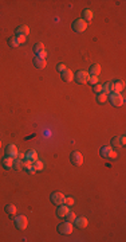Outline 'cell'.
<instances>
[{
  "mask_svg": "<svg viewBox=\"0 0 126 242\" xmlns=\"http://www.w3.org/2000/svg\"><path fill=\"white\" fill-rule=\"evenodd\" d=\"M34 51H35V54H36V56H40V58H44V59H46V56H47V50H46V47H44L43 43H36V44H35Z\"/></svg>",
  "mask_w": 126,
  "mask_h": 242,
  "instance_id": "obj_6",
  "label": "cell"
},
{
  "mask_svg": "<svg viewBox=\"0 0 126 242\" xmlns=\"http://www.w3.org/2000/svg\"><path fill=\"white\" fill-rule=\"evenodd\" d=\"M125 143H126L125 136H115L113 139V145H115V147H124Z\"/></svg>",
  "mask_w": 126,
  "mask_h": 242,
  "instance_id": "obj_16",
  "label": "cell"
},
{
  "mask_svg": "<svg viewBox=\"0 0 126 242\" xmlns=\"http://www.w3.org/2000/svg\"><path fill=\"white\" fill-rule=\"evenodd\" d=\"M14 168L17 169V171H24V161L22 160H14Z\"/></svg>",
  "mask_w": 126,
  "mask_h": 242,
  "instance_id": "obj_22",
  "label": "cell"
},
{
  "mask_svg": "<svg viewBox=\"0 0 126 242\" xmlns=\"http://www.w3.org/2000/svg\"><path fill=\"white\" fill-rule=\"evenodd\" d=\"M27 218L24 215H19V217L15 218V226H16V229L19 230H24L27 227Z\"/></svg>",
  "mask_w": 126,
  "mask_h": 242,
  "instance_id": "obj_8",
  "label": "cell"
},
{
  "mask_svg": "<svg viewBox=\"0 0 126 242\" xmlns=\"http://www.w3.org/2000/svg\"><path fill=\"white\" fill-rule=\"evenodd\" d=\"M34 65H35V67H36V69H44V67H46V65H47V62H46V59H44V58L35 56V58H34Z\"/></svg>",
  "mask_w": 126,
  "mask_h": 242,
  "instance_id": "obj_15",
  "label": "cell"
},
{
  "mask_svg": "<svg viewBox=\"0 0 126 242\" xmlns=\"http://www.w3.org/2000/svg\"><path fill=\"white\" fill-rule=\"evenodd\" d=\"M15 34H16V37H26L30 34V28L28 26H20L16 28V31H15Z\"/></svg>",
  "mask_w": 126,
  "mask_h": 242,
  "instance_id": "obj_12",
  "label": "cell"
},
{
  "mask_svg": "<svg viewBox=\"0 0 126 242\" xmlns=\"http://www.w3.org/2000/svg\"><path fill=\"white\" fill-rule=\"evenodd\" d=\"M0 147H2V141H0Z\"/></svg>",
  "mask_w": 126,
  "mask_h": 242,
  "instance_id": "obj_36",
  "label": "cell"
},
{
  "mask_svg": "<svg viewBox=\"0 0 126 242\" xmlns=\"http://www.w3.org/2000/svg\"><path fill=\"white\" fill-rule=\"evenodd\" d=\"M83 16H85L86 22H90V20H93V18H94V14H93L91 10H85L83 11Z\"/></svg>",
  "mask_w": 126,
  "mask_h": 242,
  "instance_id": "obj_25",
  "label": "cell"
},
{
  "mask_svg": "<svg viewBox=\"0 0 126 242\" xmlns=\"http://www.w3.org/2000/svg\"><path fill=\"white\" fill-rule=\"evenodd\" d=\"M90 79V74L89 71L86 70H79L75 73V81L78 83H80V85H85V83H87Z\"/></svg>",
  "mask_w": 126,
  "mask_h": 242,
  "instance_id": "obj_2",
  "label": "cell"
},
{
  "mask_svg": "<svg viewBox=\"0 0 126 242\" xmlns=\"http://www.w3.org/2000/svg\"><path fill=\"white\" fill-rule=\"evenodd\" d=\"M5 213L8 215H11V217L16 214V207H15V205H7L5 206Z\"/></svg>",
  "mask_w": 126,
  "mask_h": 242,
  "instance_id": "obj_23",
  "label": "cell"
},
{
  "mask_svg": "<svg viewBox=\"0 0 126 242\" xmlns=\"http://www.w3.org/2000/svg\"><path fill=\"white\" fill-rule=\"evenodd\" d=\"M70 160H71V163H73L74 166L79 167V166H82V163H83V156H82L80 152L74 151L73 153H71V156H70Z\"/></svg>",
  "mask_w": 126,
  "mask_h": 242,
  "instance_id": "obj_5",
  "label": "cell"
},
{
  "mask_svg": "<svg viewBox=\"0 0 126 242\" xmlns=\"http://www.w3.org/2000/svg\"><path fill=\"white\" fill-rule=\"evenodd\" d=\"M15 159L24 161V160H26V153H19V152H17V155H16V157H15Z\"/></svg>",
  "mask_w": 126,
  "mask_h": 242,
  "instance_id": "obj_32",
  "label": "cell"
},
{
  "mask_svg": "<svg viewBox=\"0 0 126 242\" xmlns=\"http://www.w3.org/2000/svg\"><path fill=\"white\" fill-rule=\"evenodd\" d=\"M107 98H109V95H107L106 93H103V92H102V93H99V94H97V101H98L99 104L106 102Z\"/></svg>",
  "mask_w": 126,
  "mask_h": 242,
  "instance_id": "obj_24",
  "label": "cell"
},
{
  "mask_svg": "<svg viewBox=\"0 0 126 242\" xmlns=\"http://www.w3.org/2000/svg\"><path fill=\"white\" fill-rule=\"evenodd\" d=\"M74 222H75V226H77V227H79V229H85L86 226L89 225V221L86 219L85 217L75 218V221H74Z\"/></svg>",
  "mask_w": 126,
  "mask_h": 242,
  "instance_id": "obj_14",
  "label": "cell"
},
{
  "mask_svg": "<svg viewBox=\"0 0 126 242\" xmlns=\"http://www.w3.org/2000/svg\"><path fill=\"white\" fill-rule=\"evenodd\" d=\"M99 77H98V76H90V79H89V82L90 83H91V85L93 86H94V85H97V83H99Z\"/></svg>",
  "mask_w": 126,
  "mask_h": 242,
  "instance_id": "obj_28",
  "label": "cell"
},
{
  "mask_svg": "<svg viewBox=\"0 0 126 242\" xmlns=\"http://www.w3.org/2000/svg\"><path fill=\"white\" fill-rule=\"evenodd\" d=\"M58 231L61 233V234H63V235L71 234V233H73V222H68V221H66V222L61 223V225L58 226Z\"/></svg>",
  "mask_w": 126,
  "mask_h": 242,
  "instance_id": "obj_3",
  "label": "cell"
},
{
  "mask_svg": "<svg viewBox=\"0 0 126 242\" xmlns=\"http://www.w3.org/2000/svg\"><path fill=\"white\" fill-rule=\"evenodd\" d=\"M65 198H66V196L63 195L62 192H54V194H51V202H52L54 205H56V206L63 205V203H65Z\"/></svg>",
  "mask_w": 126,
  "mask_h": 242,
  "instance_id": "obj_7",
  "label": "cell"
},
{
  "mask_svg": "<svg viewBox=\"0 0 126 242\" xmlns=\"http://www.w3.org/2000/svg\"><path fill=\"white\" fill-rule=\"evenodd\" d=\"M65 206H67V207H71V206L74 205V199L71 198V196H66L65 198V203H63Z\"/></svg>",
  "mask_w": 126,
  "mask_h": 242,
  "instance_id": "obj_29",
  "label": "cell"
},
{
  "mask_svg": "<svg viewBox=\"0 0 126 242\" xmlns=\"http://www.w3.org/2000/svg\"><path fill=\"white\" fill-rule=\"evenodd\" d=\"M66 218H67L68 222H74L77 217H75V214H74L73 211H68V214H67V217H66Z\"/></svg>",
  "mask_w": 126,
  "mask_h": 242,
  "instance_id": "obj_30",
  "label": "cell"
},
{
  "mask_svg": "<svg viewBox=\"0 0 126 242\" xmlns=\"http://www.w3.org/2000/svg\"><path fill=\"white\" fill-rule=\"evenodd\" d=\"M34 168H35V171H42L43 169V161H40V160H36V161H34Z\"/></svg>",
  "mask_w": 126,
  "mask_h": 242,
  "instance_id": "obj_27",
  "label": "cell"
},
{
  "mask_svg": "<svg viewBox=\"0 0 126 242\" xmlns=\"http://www.w3.org/2000/svg\"><path fill=\"white\" fill-rule=\"evenodd\" d=\"M87 22H86L85 19H77L75 22L73 23V30L75 32H83L86 31V28H87Z\"/></svg>",
  "mask_w": 126,
  "mask_h": 242,
  "instance_id": "obj_4",
  "label": "cell"
},
{
  "mask_svg": "<svg viewBox=\"0 0 126 242\" xmlns=\"http://www.w3.org/2000/svg\"><path fill=\"white\" fill-rule=\"evenodd\" d=\"M93 90H94L97 94L102 93V85H101V83H97V85H94V88H93Z\"/></svg>",
  "mask_w": 126,
  "mask_h": 242,
  "instance_id": "obj_31",
  "label": "cell"
},
{
  "mask_svg": "<svg viewBox=\"0 0 126 242\" xmlns=\"http://www.w3.org/2000/svg\"><path fill=\"white\" fill-rule=\"evenodd\" d=\"M8 43H10L11 47H19L20 46L19 40H17V37H11L10 39H8Z\"/></svg>",
  "mask_w": 126,
  "mask_h": 242,
  "instance_id": "obj_26",
  "label": "cell"
},
{
  "mask_svg": "<svg viewBox=\"0 0 126 242\" xmlns=\"http://www.w3.org/2000/svg\"><path fill=\"white\" fill-rule=\"evenodd\" d=\"M16 155H17V148H16V145H14V144H10L7 148H5V156H10V157H16Z\"/></svg>",
  "mask_w": 126,
  "mask_h": 242,
  "instance_id": "obj_11",
  "label": "cell"
},
{
  "mask_svg": "<svg viewBox=\"0 0 126 242\" xmlns=\"http://www.w3.org/2000/svg\"><path fill=\"white\" fill-rule=\"evenodd\" d=\"M99 73H101V66L98 63L93 65V66L90 67V71H89L90 76H99Z\"/></svg>",
  "mask_w": 126,
  "mask_h": 242,
  "instance_id": "obj_21",
  "label": "cell"
},
{
  "mask_svg": "<svg viewBox=\"0 0 126 242\" xmlns=\"http://www.w3.org/2000/svg\"><path fill=\"white\" fill-rule=\"evenodd\" d=\"M102 92H103V93H106L107 95H109L110 93H113V92H114V85H113V81H112V82H107V83H105V85L102 86Z\"/></svg>",
  "mask_w": 126,
  "mask_h": 242,
  "instance_id": "obj_18",
  "label": "cell"
},
{
  "mask_svg": "<svg viewBox=\"0 0 126 242\" xmlns=\"http://www.w3.org/2000/svg\"><path fill=\"white\" fill-rule=\"evenodd\" d=\"M26 160H30V161H36L38 160V153H36V151H30V152H27L26 153Z\"/></svg>",
  "mask_w": 126,
  "mask_h": 242,
  "instance_id": "obj_20",
  "label": "cell"
},
{
  "mask_svg": "<svg viewBox=\"0 0 126 242\" xmlns=\"http://www.w3.org/2000/svg\"><path fill=\"white\" fill-rule=\"evenodd\" d=\"M56 70L61 71V73H62V71H65L66 70V65L65 63H59L58 66H56Z\"/></svg>",
  "mask_w": 126,
  "mask_h": 242,
  "instance_id": "obj_33",
  "label": "cell"
},
{
  "mask_svg": "<svg viewBox=\"0 0 126 242\" xmlns=\"http://www.w3.org/2000/svg\"><path fill=\"white\" fill-rule=\"evenodd\" d=\"M112 151H113L112 145H105V147H102V148H101L99 153H101V156H102V157H109V155L112 153Z\"/></svg>",
  "mask_w": 126,
  "mask_h": 242,
  "instance_id": "obj_19",
  "label": "cell"
},
{
  "mask_svg": "<svg viewBox=\"0 0 126 242\" xmlns=\"http://www.w3.org/2000/svg\"><path fill=\"white\" fill-rule=\"evenodd\" d=\"M74 78V74L71 70H68V69H66L65 71H62V79L66 81V82H70V81H73Z\"/></svg>",
  "mask_w": 126,
  "mask_h": 242,
  "instance_id": "obj_17",
  "label": "cell"
},
{
  "mask_svg": "<svg viewBox=\"0 0 126 242\" xmlns=\"http://www.w3.org/2000/svg\"><path fill=\"white\" fill-rule=\"evenodd\" d=\"M68 211H70V207H67V206H65V205H61L58 208H56V217L58 218H66L68 214Z\"/></svg>",
  "mask_w": 126,
  "mask_h": 242,
  "instance_id": "obj_9",
  "label": "cell"
},
{
  "mask_svg": "<svg viewBox=\"0 0 126 242\" xmlns=\"http://www.w3.org/2000/svg\"><path fill=\"white\" fill-rule=\"evenodd\" d=\"M109 101H110V104H112L113 106H122L124 105V102H125V98H124V95H122L121 93H110L109 94Z\"/></svg>",
  "mask_w": 126,
  "mask_h": 242,
  "instance_id": "obj_1",
  "label": "cell"
},
{
  "mask_svg": "<svg viewBox=\"0 0 126 242\" xmlns=\"http://www.w3.org/2000/svg\"><path fill=\"white\" fill-rule=\"evenodd\" d=\"M113 85H114V92H113V93H121V92H124V89H125V82H124L122 79L113 81Z\"/></svg>",
  "mask_w": 126,
  "mask_h": 242,
  "instance_id": "obj_10",
  "label": "cell"
},
{
  "mask_svg": "<svg viewBox=\"0 0 126 242\" xmlns=\"http://www.w3.org/2000/svg\"><path fill=\"white\" fill-rule=\"evenodd\" d=\"M17 40H19L20 44L24 43V42H26V37H17Z\"/></svg>",
  "mask_w": 126,
  "mask_h": 242,
  "instance_id": "obj_35",
  "label": "cell"
},
{
  "mask_svg": "<svg viewBox=\"0 0 126 242\" xmlns=\"http://www.w3.org/2000/svg\"><path fill=\"white\" fill-rule=\"evenodd\" d=\"M14 157H10V156H5V157H3V160H2V164H3V167H4L5 169H11V168H14Z\"/></svg>",
  "mask_w": 126,
  "mask_h": 242,
  "instance_id": "obj_13",
  "label": "cell"
},
{
  "mask_svg": "<svg viewBox=\"0 0 126 242\" xmlns=\"http://www.w3.org/2000/svg\"><path fill=\"white\" fill-rule=\"evenodd\" d=\"M117 156H118V153H117L115 151H112V153L109 155V159H115Z\"/></svg>",
  "mask_w": 126,
  "mask_h": 242,
  "instance_id": "obj_34",
  "label": "cell"
}]
</instances>
